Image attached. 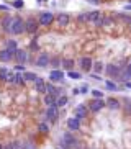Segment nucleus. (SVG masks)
Instances as JSON below:
<instances>
[{
  "mask_svg": "<svg viewBox=\"0 0 131 149\" xmlns=\"http://www.w3.org/2000/svg\"><path fill=\"white\" fill-rule=\"evenodd\" d=\"M25 33V20L21 17H13V23H11V30H10V34H23Z\"/></svg>",
  "mask_w": 131,
  "mask_h": 149,
  "instance_id": "1",
  "label": "nucleus"
},
{
  "mask_svg": "<svg viewBox=\"0 0 131 149\" xmlns=\"http://www.w3.org/2000/svg\"><path fill=\"white\" fill-rule=\"evenodd\" d=\"M54 20H56V17L52 15V11H41L38 17V21L41 26H49V25H52Z\"/></svg>",
  "mask_w": 131,
  "mask_h": 149,
  "instance_id": "2",
  "label": "nucleus"
},
{
  "mask_svg": "<svg viewBox=\"0 0 131 149\" xmlns=\"http://www.w3.org/2000/svg\"><path fill=\"white\" fill-rule=\"evenodd\" d=\"M57 118H59V108H57L56 105H51V107H48L46 108V120L48 123H56Z\"/></svg>",
  "mask_w": 131,
  "mask_h": 149,
  "instance_id": "3",
  "label": "nucleus"
},
{
  "mask_svg": "<svg viewBox=\"0 0 131 149\" xmlns=\"http://www.w3.org/2000/svg\"><path fill=\"white\" fill-rule=\"evenodd\" d=\"M38 28H40V21L36 18H28L25 21V33L34 34V33H38Z\"/></svg>",
  "mask_w": 131,
  "mask_h": 149,
  "instance_id": "4",
  "label": "nucleus"
},
{
  "mask_svg": "<svg viewBox=\"0 0 131 149\" xmlns=\"http://www.w3.org/2000/svg\"><path fill=\"white\" fill-rule=\"evenodd\" d=\"M121 70H123V69H121L120 66H116V64H107L103 72L108 75V77H120Z\"/></svg>",
  "mask_w": 131,
  "mask_h": 149,
  "instance_id": "5",
  "label": "nucleus"
},
{
  "mask_svg": "<svg viewBox=\"0 0 131 149\" xmlns=\"http://www.w3.org/2000/svg\"><path fill=\"white\" fill-rule=\"evenodd\" d=\"M105 107H107V103H105V100H103V98H93V100L89 103V110H90V111H93V113H97V111L103 110Z\"/></svg>",
  "mask_w": 131,
  "mask_h": 149,
  "instance_id": "6",
  "label": "nucleus"
},
{
  "mask_svg": "<svg viewBox=\"0 0 131 149\" xmlns=\"http://www.w3.org/2000/svg\"><path fill=\"white\" fill-rule=\"evenodd\" d=\"M49 61H51V56H49L48 52H40V54L36 56L34 64H36L38 67H48V66H49Z\"/></svg>",
  "mask_w": 131,
  "mask_h": 149,
  "instance_id": "7",
  "label": "nucleus"
},
{
  "mask_svg": "<svg viewBox=\"0 0 131 149\" xmlns=\"http://www.w3.org/2000/svg\"><path fill=\"white\" fill-rule=\"evenodd\" d=\"M13 59L17 61V64H23V66H25V64L28 62V51H26V49H20V48H18L17 52L13 54Z\"/></svg>",
  "mask_w": 131,
  "mask_h": 149,
  "instance_id": "8",
  "label": "nucleus"
},
{
  "mask_svg": "<svg viewBox=\"0 0 131 149\" xmlns=\"http://www.w3.org/2000/svg\"><path fill=\"white\" fill-rule=\"evenodd\" d=\"M66 125H67V128L71 131H79L80 126H82V120H79L77 116H71V118H67Z\"/></svg>",
  "mask_w": 131,
  "mask_h": 149,
  "instance_id": "9",
  "label": "nucleus"
},
{
  "mask_svg": "<svg viewBox=\"0 0 131 149\" xmlns=\"http://www.w3.org/2000/svg\"><path fill=\"white\" fill-rule=\"evenodd\" d=\"M79 64H80V69H82L84 72H90L92 66H93V61H92V57L84 56V57H80L79 59Z\"/></svg>",
  "mask_w": 131,
  "mask_h": 149,
  "instance_id": "10",
  "label": "nucleus"
},
{
  "mask_svg": "<svg viewBox=\"0 0 131 149\" xmlns=\"http://www.w3.org/2000/svg\"><path fill=\"white\" fill-rule=\"evenodd\" d=\"M69 20H71V17H69L67 13H59L54 21L57 23V26H59V28H66V26L69 25Z\"/></svg>",
  "mask_w": 131,
  "mask_h": 149,
  "instance_id": "11",
  "label": "nucleus"
},
{
  "mask_svg": "<svg viewBox=\"0 0 131 149\" xmlns=\"http://www.w3.org/2000/svg\"><path fill=\"white\" fill-rule=\"evenodd\" d=\"M74 113H75L74 116H77L79 120H84V118L87 116V113H89V110H87V107L84 105V103H80V105H77V107L74 108Z\"/></svg>",
  "mask_w": 131,
  "mask_h": 149,
  "instance_id": "12",
  "label": "nucleus"
},
{
  "mask_svg": "<svg viewBox=\"0 0 131 149\" xmlns=\"http://www.w3.org/2000/svg\"><path fill=\"white\" fill-rule=\"evenodd\" d=\"M64 79V72L62 70H59V69H52L51 72H49V80L51 82H61Z\"/></svg>",
  "mask_w": 131,
  "mask_h": 149,
  "instance_id": "13",
  "label": "nucleus"
},
{
  "mask_svg": "<svg viewBox=\"0 0 131 149\" xmlns=\"http://www.w3.org/2000/svg\"><path fill=\"white\" fill-rule=\"evenodd\" d=\"M103 13L102 11H98V10H93V11H89V13H85V17H87V23H95L98 20V18L102 17Z\"/></svg>",
  "mask_w": 131,
  "mask_h": 149,
  "instance_id": "14",
  "label": "nucleus"
},
{
  "mask_svg": "<svg viewBox=\"0 0 131 149\" xmlns=\"http://www.w3.org/2000/svg\"><path fill=\"white\" fill-rule=\"evenodd\" d=\"M13 59V52H10L8 49H0V62H10Z\"/></svg>",
  "mask_w": 131,
  "mask_h": 149,
  "instance_id": "15",
  "label": "nucleus"
},
{
  "mask_svg": "<svg viewBox=\"0 0 131 149\" xmlns=\"http://www.w3.org/2000/svg\"><path fill=\"white\" fill-rule=\"evenodd\" d=\"M11 23H13V17H5L3 20H2V30H3V33H8V34H10Z\"/></svg>",
  "mask_w": 131,
  "mask_h": 149,
  "instance_id": "16",
  "label": "nucleus"
},
{
  "mask_svg": "<svg viewBox=\"0 0 131 149\" xmlns=\"http://www.w3.org/2000/svg\"><path fill=\"white\" fill-rule=\"evenodd\" d=\"M34 89L40 92V93H46V82H44V79L38 77V79L34 80Z\"/></svg>",
  "mask_w": 131,
  "mask_h": 149,
  "instance_id": "17",
  "label": "nucleus"
},
{
  "mask_svg": "<svg viewBox=\"0 0 131 149\" xmlns=\"http://www.w3.org/2000/svg\"><path fill=\"white\" fill-rule=\"evenodd\" d=\"M120 80H123V82H126V80H131V62L128 64V66L123 69V70H121Z\"/></svg>",
  "mask_w": 131,
  "mask_h": 149,
  "instance_id": "18",
  "label": "nucleus"
},
{
  "mask_svg": "<svg viewBox=\"0 0 131 149\" xmlns=\"http://www.w3.org/2000/svg\"><path fill=\"white\" fill-rule=\"evenodd\" d=\"M5 49H8L10 52H17V49H18V43H17V40H7L5 41Z\"/></svg>",
  "mask_w": 131,
  "mask_h": 149,
  "instance_id": "19",
  "label": "nucleus"
},
{
  "mask_svg": "<svg viewBox=\"0 0 131 149\" xmlns=\"http://www.w3.org/2000/svg\"><path fill=\"white\" fill-rule=\"evenodd\" d=\"M105 103H107V107H108L110 110H120V107H121L120 100H116V98H108Z\"/></svg>",
  "mask_w": 131,
  "mask_h": 149,
  "instance_id": "20",
  "label": "nucleus"
},
{
  "mask_svg": "<svg viewBox=\"0 0 131 149\" xmlns=\"http://www.w3.org/2000/svg\"><path fill=\"white\" fill-rule=\"evenodd\" d=\"M92 70H93L95 74H102L103 70H105V64H103L102 61H95L93 66H92Z\"/></svg>",
  "mask_w": 131,
  "mask_h": 149,
  "instance_id": "21",
  "label": "nucleus"
},
{
  "mask_svg": "<svg viewBox=\"0 0 131 149\" xmlns=\"http://www.w3.org/2000/svg\"><path fill=\"white\" fill-rule=\"evenodd\" d=\"M61 64H62V67L69 72V70H72V69H74L75 61H74V59H69V57H67V59H62V61H61Z\"/></svg>",
  "mask_w": 131,
  "mask_h": 149,
  "instance_id": "22",
  "label": "nucleus"
},
{
  "mask_svg": "<svg viewBox=\"0 0 131 149\" xmlns=\"http://www.w3.org/2000/svg\"><path fill=\"white\" fill-rule=\"evenodd\" d=\"M67 103H69L67 95H59V97H57V100H56V107H57V108H62V107H66Z\"/></svg>",
  "mask_w": 131,
  "mask_h": 149,
  "instance_id": "23",
  "label": "nucleus"
},
{
  "mask_svg": "<svg viewBox=\"0 0 131 149\" xmlns=\"http://www.w3.org/2000/svg\"><path fill=\"white\" fill-rule=\"evenodd\" d=\"M56 100H57L56 95H51V93H44V103L48 105V107H51V105H56Z\"/></svg>",
  "mask_w": 131,
  "mask_h": 149,
  "instance_id": "24",
  "label": "nucleus"
},
{
  "mask_svg": "<svg viewBox=\"0 0 131 149\" xmlns=\"http://www.w3.org/2000/svg\"><path fill=\"white\" fill-rule=\"evenodd\" d=\"M23 79H25V82H34V80L38 79V75L34 74V72H23Z\"/></svg>",
  "mask_w": 131,
  "mask_h": 149,
  "instance_id": "25",
  "label": "nucleus"
},
{
  "mask_svg": "<svg viewBox=\"0 0 131 149\" xmlns=\"http://www.w3.org/2000/svg\"><path fill=\"white\" fill-rule=\"evenodd\" d=\"M38 131H40L41 134H48V133H49V125L44 123V121H41L40 125H38Z\"/></svg>",
  "mask_w": 131,
  "mask_h": 149,
  "instance_id": "26",
  "label": "nucleus"
},
{
  "mask_svg": "<svg viewBox=\"0 0 131 149\" xmlns=\"http://www.w3.org/2000/svg\"><path fill=\"white\" fill-rule=\"evenodd\" d=\"M25 84H26V82H25V79H23V74H18V72H15V85L23 87Z\"/></svg>",
  "mask_w": 131,
  "mask_h": 149,
  "instance_id": "27",
  "label": "nucleus"
},
{
  "mask_svg": "<svg viewBox=\"0 0 131 149\" xmlns=\"http://www.w3.org/2000/svg\"><path fill=\"white\" fill-rule=\"evenodd\" d=\"M105 87H107L108 90H112V92H116V90H118V85L115 84L113 80H105Z\"/></svg>",
  "mask_w": 131,
  "mask_h": 149,
  "instance_id": "28",
  "label": "nucleus"
},
{
  "mask_svg": "<svg viewBox=\"0 0 131 149\" xmlns=\"http://www.w3.org/2000/svg\"><path fill=\"white\" fill-rule=\"evenodd\" d=\"M67 77L69 79H74V80H79V79H82V74H80V72H75V70H69Z\"/></svg>",
  "mask_w": 131,
  "mask_h": 149,
  "instance_id": "29",
  "label": "nucleus"
},
{
  "mask_svg": "<svg viewBox=\"0 0 131 149\" xmlns=\"http://www.w3.org/2000/svg\"><path fill=\"white\" fill-rule=\"evenodd\" d=\"M8 72H10V69L0 67V80H3V82H5V80H7V75H8Z\"/></svg>",
  "mask_w": 131,
  "mask_h": 149,
  "instance_id": "30",
  "label": "nucleus"
},
{
  "mask_svg": "<svg viewBox=\"0 0 131 149\" xmlns=\"http://www.w3.org/2000/svg\"><path fill=\"white\" fill-rule=\"evenodd\" d=\"M5 82H7V84H11V85H15V72H13V70H10V72H8Z\"/></svg>",
  "mask_w": 131,
  "mask_h": 149,
  "instance_id": "31",
  "label": "nucleus"
},
{
  "mask_svg": "<svg viewBox=\"0 0 131 149\" xmlns=\"http://www.w3.org/2000/svg\"><path fill=\"white\" fill-rule=\"evenodd\" d=\"M49 64H52V67L57 69V67H59V64H61V59H59V57H51Z\"/></svg>",
  "mask_w": 131,
  "mask_h": 149,
  "instance_id": "32",
  "label": "nucleus"
},
{
  "mask_svg": "<svg viewBox=\"0 0 131 149\" xmlns=\"http://www.w3.org/2000/svg\"><path fill=\"white\" fill-rule=\"evenodd\" d=\"M92 97H93V98H103V92L93 89V90H92Z\"/></svg>",
  "mask_w": 131,
  "mask_h": 149,
  "instance_id": "33",
  "label": "nucleus"
},
{
  "mask_svg": "<svg viewBox=\"0 0 131 149\" xmlns=\"http://www.w3.org/2000/svg\"><path fill=\"white\" fill-rule=\"evenodd\" d=\"M77 21H79V23H87L85 13H80V15H77Z\"/></svg>",
  "mask_w": 131,
  "mask_h": 149,
  "instance_id": "34",
  "label": "nucleus"
},
{
  "mask_svg": "<svg viewBox=\"0 0 131 149\" xmlns=\"http://www.w3.org/2000/svg\"><path fill=\"white\" fill-rule=\"evenodd\" d=\"M23 5H25L23 0H15L13 2V8H23Z\"/></svg>",
  "mask_w": 131,
  "mask_h": 149,
  "instance_id": "35",
  "label": "nucleus"
},
{
  "mask_svg": "<svg viewBox=\"0 0 131 149\" xmlns=\"http://www.w3.org/2000/svg\"><path fill=\"white\" fill-rule=\"evenodd\" d=\"M13 69H15V70H25V66H23V64H17Z\"/></svg>",
  "mask_w": 131,
  "mask_h": 149,
  "instance_id": "36",
  "label": "nucleus"
},
{
  "mask_svg": "<svg viewBox=\"0 0 131 149\" xmlns=\"http://www.w3.org/2000/svg\"><path fill=\"white\" fill-rule=\"evenodd\" d=\"M31 49H34V51L38 49V44H36V41H33V43H31Z\"/></svg>",
  "mask_w": 131,
  "mask_h": 149,
  "instance_id": "37",
  "label": "nucleus"
},
{
  "mask_svg": "<svg viewBox=\"0 0 131 149\" xmlns=\"http://www.w3.org/2000/svg\"><path fill=\"white\" fill-rule=\"evenodd\" d=\"M125 87H126V89H131V82H130V80H126V82H125Z\"/></svg>",
  "mask_w": 131,
  "mask_h": 149,
  "instance_id": "38",
  "label": "nucleus"
},
{
  "mask_svg": "<svg viewBox=\"0 0 131 149\" xmlns=\"http://www.w3.org/2000/svg\"><path fill=\"white\" fill-rule=\"evenodd\" d=\"M0 10H3V11H7V10H8V7H7V5H0Z\"/></svg>",
  "mask_w": 131,
  "mask_h": 149,
  "instance_id": "39",
  "label": "nucleus"
},
{
  "mask_svg": "<svg viewBox=\"0 0 131 149\" xmlns=\"http://www.w3.org/2000/svg\"><path fill=\"white\" fill-rule=\"evenodd\" d=\"M126 111H128V113H131V105H128V107H126Z\"/></svg>",
  "mask_w": 131,
  "mask_h": 149,
  "instance_id": "40",
  "label": "nucleus"
},
{
  "mask_svg": "<svg viewBox=\"0 0 131 149\" xmlns=\"http://www.w3.org/2000/svg\"><path fill=\"white\" fill-rule=\"evenodd\" d=\"M89 2H90V3H98L100 0H89Z\"/></svg>",
  "mask_w": 131,
  "mask_h": 149,
  "instance_id": "41",
  "label": "nucleus"
},
{
  "mask_svg": "<svg viewBox=\"0 0 131 149\" xmlns=\"http://www.w3.org/2000/svg\"><path fill=\"white\" fill-rule=\"evenodd\" d=\"M126 10H131V3L130 5H126Z\"/></svg>",
  "mask_w": 131,
  "mask_h": 149,
  "instance_id": "42",
  "label": "nucleus"
},
{
  "mask_svg": "<svg viewBox=\"0 0 131 149\" xmlns=\"http://www.w3.org/2000/svg\"><path fill=\"white\" fill-rule=\"evenodd\" d=\"M128 30H130V31H131V21L128 23Z\"/></svg>",
  "mask_w": 131,
  "mask_h": 149,
  "instance_id": "43",
  "label": "nucleus"
},
{
  "mask_svg": "<svg viewBox=\"0 0 131 149\" xmlns=\"http://www.w3.org/2000/svg\"><path fill=\"white\" fill-rule=\"evenodd\" d=\"M0 149H5V148H3V144H0Z\"/></svg>",
  "mask_w": 131,
  "mask_h": 149,
  "instance_id": "44",
  "label": "nucleus"
}]
</instances>
